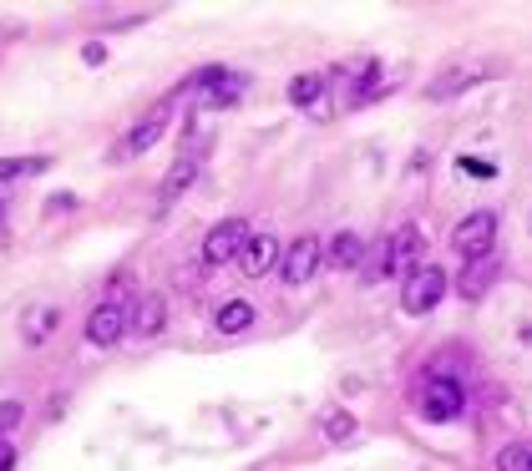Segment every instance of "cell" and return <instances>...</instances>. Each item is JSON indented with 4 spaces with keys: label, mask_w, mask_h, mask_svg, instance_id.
I'll list each match as a JSON object with an SVG mask.
<instances>
[{
    "label": "cell",
    "mask_w": 532,
    "mask_h": 471,
    "mask_svg": "<svg viewBox=\"0 0 532 471\" xmlns=\"http://www.w3.org/2000/svg\"><path fill=\"white\" fill-rule=\"evenodd\" d=\"M462 406H467L462 380L431 375V380H421V390H416V411H421L426 421H456V416H462Z\"/></svg>",
    "instance_id": "obj_1"
},
{
    "label": "cell",
    "mask_w": 532,
    "mask_h": 471,
    "mask_svg": "<svg viewBox=\"0 0 532 471\" xmlns=\"http://www.w3.org/2000/svg\"><path fill=\"white\" fill-rule=\"evenodd\" d=\"M492 244H497V213H487V208L467 213L462 223L451 228V249L462 254V259H487Z\"/></svg>",
    "instance_id": "obj_2"
},
{
    "label": "cell",
    "mask_w": 532,
    "mask_h": 471,
    "mask_svg": "<svg viewBox=\"0 0 532 471\" xmlns=\"http://www.w3.org/2000/svg\"><path fill=\"white\" fill-rule=\"evenodd\" d=\"M446 294V269L441 264H416L406 274V289H401V309L406 314H431Z\"/></svg>",
    "instance_id": "obj_3"
},
{
    "label": "cell",
    "mask_w": 532,
    "mask_h": 471,
    "mask_svg": "<svg viewBox=\"0 0 532 471\" xmlns=\"http://www.w3.org/2000/svg\"><path fill=\"white\" fill-rule=\"evenodd\" d=\"M198 92H203V107H234L249 97V76L228 71V66H208L198 76Z\"/></svg>",
    "instance_id": "obj_4"
},
{
    "label": "cell",
    "mask_w": 532,
    "mask_h": 471,
    "mask_svg": "<svg viewBox=\"0 0 532 471\" xmlns=\"http://www.w3.org/2000/svg\"><path fill=\"white\" fill-rule=\"evenodd\" d=\"M244 244H249V223H244V218H228V223L208 228V239H203V264L213 269V264L239 259V254H244Z\"/></svg>",
    "instance_id": "obj_5"
},
{
    "label": "cell",
    "mask_w": 532,
    "mask_h": 471,
    "mask_svg": "<svg viewBox=\"0 0 532 471\" xmlns=\"http://www.w3.org/2000/svg\"><path fill=\"white\" fill-rule=\"evenodd\" d=\"M279 269H284V284H304V279H315V269H320V239H315V233L294 239V244H289V254L279 259Z\"/></svg>",
    "instance_id": "obj_6"
},
{
    "label": "cell",
    "mask_w": 532,
    "mask_h": 471,
    "mask_svg": "<svg viewBox=\"0 0 532 471\" xmlns=\"http://www.w3.org/2000/svg\"><path fill=\"white\" fill-rule=\"evenodd\" d=\"M127 335V304H97L92 314H87V340L92 345H117Z\"/></svg>",
    "instance_id": "obj_7"
},
{
    "label": "cell",
    "mask_w": 532,
    "mask_h": 471,
    "mask_svg": "<svg viewBox=\"0 0 532 471\" xmlns=\"http://www.w3.org/2000/svg\"><path fill=\"white\" fill-rule=\"evenodd\" d=\"M163 132H168V112H152L147 122H137V127H132L117 147H112V163H122V157H142V152H147L152 142H158Z\"/></svg>",
    "instance_id": "obj_8"
},
{
    "label": "cell",
    "mask_w": 532,
    "mask_h": 471,
    "mask_svg": "<svg viewBox=\"0 0 532 471\" xmlns=\"http://www.w3.org/2000/svg\"><path fill=\"white\" fill-rule=\"evenodd\" d=\"M492 284H497V259L492 254L487 259H467L462 274H456V294L462 299H482V294H492Z\"/></svg>",
    "instance_id": "obj_9"
},
{
    "label": "cell",
    "mask_w": 532,
    "mask_h": 471,
    "mask_svg": "<svg viewBox=\"0 0 532 471\" xmlns=\"http://www.w3.org/2000/svg\"><path fill=\"white\" fill-rule=\"evenodd\" d=\"M482 76H492V66H451V71H441L436 82L426 87V97H431V102H446V97H456V92H467L472 82H482Z\"/></svg>",
    "instance_id": "obj_10"
},
{
    "label": "cell",
    "mask_w": 532,
    "mask_h": 471,
    "mask_svg": "<svg viewBox=\"0 0 532 471\" xmlns=\"http://www.w3.org/2000/svg\"><path fill=\"white\" fill-rule=\"evenodd\" d=\"M279 264V239H269V233H254V239L244 244V254H239V269L249 274V279H259V274H269Z\"/></svg>",
    "instance_id": "obj_11"
},
{
    "label": "cell",
    "mask_w": 532,
    "mask_h": 471,
    "mask_svg": "<svg viewBox=\"0 0 532 471\" xmlns=\"http://www.w3.org/2000/svg\"><path fill=\"white\" fill-rule=\"evenodd\" d=\"M365 264V239H360V233H335V239H330V269H360Z\"/></svg>",
    "instance_id": "obj_12"
},
{
    "label": "cell",
    "mask_w": 532,
    "mask_h": 471,
    "mask_svg": "<svg viewBox=\"0 0 532 471\" xmlns=\"http://www.w3.org/2000/svg\"><path fill=\"white\" fill-rule=\"evenodd\" d=\"M416 259H421V228H401L396 239H391V269L411 274V269H416Z\"/></svg>",
    "instance_id": "obj_13"
},
{
    "label": "cell",
    "mask_w": 532,
    "mask_h": 471,
    "mask_svg": "<svg viewBox=\"0 0 532 471\" xmlns=\"http://www.w3.org/2000/svg\"><path fill=\"white\" fill-rule=\"evenodd\" d=\"M163 320H168V304L158 299V294H147L142 304H137V320H132V335H142V340H152L163 330Z\"/></svg>",
    "instance_id": "obj_14"
},
{
    "label": "cell",
    "mask_w": 532,
    "mask_h": 471,
    "mask_svg": "<svg viewBox=\"0 0 532 471\" xmlns=\"http://www.w3.org/2000/svg\"><path fill=\"white\" fill-rule=\"evenodd\" d=\"M213 325H218L223 335H239V330H249V325H254V304H244V299H228V304L213 314Z\"/></svg>",
    "instance_id": "obj_15"
},
{
    "label": "cell",
    "mask_w": 532,
    "mask_h": 471,
    "mask_svg": "<svg viewBox=\"0 0 532 471\" xmlns=\"http://www.w3.org/2000/svg\"><path fill=\"white\" fill-rule=\"evenodd\" d=\"M386 274H396V269H391V239H380V244L365 254V269H360V279H365V284H380Z\"/></svg>",
    "instance_id": "obj_16"
},
{
    "label": "cell",
    "mask_w": 532,
    "mask_h": 471,
    "mask_svg": "<svg viewBox=\"0 0 532 471\" xmlns=\"http://www.w3.org/2000/svg\"><path fill=\"white\" fill-rule=\"evenodd\" d=\"M320 92H325V76H315V71H304L289 82V102H299V107H315Z\"/></svg>",
    "instance_id": "obj_17"
},
{
    "label": "cell",
    "mask_w": 532,
    "mask_h": 471,
    "mask_svg": "<svg viewBox=\"0 0 532 471\" xmlns=\"http://www.w3.org/2000/svg\"><path fill=\"white\" fill-rule=\"evenodd\" d=\"M36 173H46V157H0V183L36 178Z\"/></svg>",
    "instance_id": "obj_18"
},
{
    "label": "cell",
    "mask_w": 532,
    "mask_h": 471,
    "mask_svg": "<svg viewBox=\"0 0 532 471\" xmlns=\"http://www.w3.org/2000/svg\"><path fill=\"white\" fill-rule=\"evenodd\" d=\"M193 178H198V157H178V168H173V173H168V183H163V203H173V198H178Z\"/></svg>",
    "instance_id": "obj_19"
},
{
    "label": "cell",
    "mask_w": 532,
    "mask_h": 471,
    "mask_svg": "<svg viewBox=\"0 0 532 471\" xmlns=\"http://www.w3.org/2000/svg\"><path fill=\"white\" fill-rule=\"evenodd\" d=\"M56 330V309H46V304H36L31 314H26V345H36L41 335H51Z\"/></svg>",
    "instance_id": "obj_20"
},
{
    "label": "cell",
    "mask_w": 532,
    "mask_h": 471,
    "mask_svg": "<svg viewBox=\"0 0 532 471\" xmlns=\"http://www.w3.org/2000/svg\"><path fill=\"white\" fill-rule=\"evenodd\" d=\"M497 471H532V446H522V441L502 446L497 451Z\"/></svg>",
    "instance_id": "obj_21"
},
{
    "label": "cell",
    "mask_w": 532,
    "mask_h": 471,
    "mask_svg": "<svg viewBox=\"0 0 532 471\" xmlns=\"http://www.w3.org/2000/svg\"><path fill=\"white\" fill-rule=\"evenodd\" d=\"M325 436L330 441H350L355 436V416L350 411H325Z\"/></svg>",
    "instance_id": "obj_22"
},
{
    "label": "cell",
    "mask_w": 532,
    "mask_h": 471,
    "mask_svg": "<svg viewBox=\"0 0 532 471\" xmlns=\"http://www.w3.org/2000/svg\"><path fill=\"white\" fill-rule=\"evenodd\" d=\"M21 421V401H0V441H6V431Z\"/></svg>",
    "instance_id": "obj_23"
},
{
    "label": "cell",
    "mask_w": 532,
    "mask_h": 471,
    "mask_svg": "<svg viewBox=\"0 0 532 471\" xmlns=\"http://www.w3.org/2000/svg\"><path fill=\"white\" fill-rule=\"evenodd\" d=\"M462 168L477 173V178H492V163H482V157H462Z\"/></svg>",
    "instance_id": "obj_24"
},
{
    "label": "cell",
    "mask_w": 532,
    "mask_h": 471,
    "mask_svg": "<svg viewBox=\"0 0 532 471\" xmlns=\"http://www.w3.org/2000/svg\"><path fill=\"white\" fill-rule=\"evenodd\" d=\"M11 466H16V451H11L6 441H0V471H11Z\"/></svg>",
    "instance_id": "obj_25"
}]
</instances>
